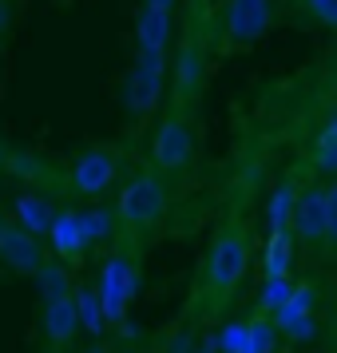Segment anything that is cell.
I'll use <instances>...</instances> for the list:
<instances>
[{"label": "cell", "instance_id": "6da1fadb", "mask_svg": "<svg viewBox=\"0 0 337 353\" xmlns=\"http://www.w3.org/2000/svg\"><path fill=\"white\" fill-rule=\"evenodd\" d=\"M289 234L302 239L305 246H321V242L337 239V187L334 183H309L294 199V214H289Z\"/></svg>", "mask_w": 337, "mask_h": 353}, {"label": "cell", "instance_id": "7a4b0ae2", "mask_svg": "<svg viewBox=\"0 0 337 353\" xmlns=\"http://www.w3.org/2000/svg\"><path fill=\"white\" fill-rule=\"evenodd\" d=\"M250 270V234L238 223H226L207 250V286L210 294H230Z\"/></svg>", "mask_w": 337, "mask_h": 353}, {"label": "cell", "instance_id": "3957f363", "mask_svg": "<svg viewBox=\"0 0 337 353\" xmlns=\"http://www.w3.org/2000/svg\"><path fill=\"white\" fill-rule=\"evenodd\" d=\"M167 210V183L155 171H139L131 175L119 194H115V223H123L127 230H151Z\"/></svg>", "mask_w": 337, "mask_h": 353}, {"label": "cell", "instance_id": "277c9868", "mask_svg": "<svg viewBox=\"0 0 337 353\" xmlns=\"http://www.w3.org/2000/svg\"><path fill=\"white\" fill-rule=\"evenodd\" d=\"M135 290H139V266L127 250H115L108 254L103 270H99V286H96V298H99V310H103V321L108 325H123L127 321V310L135 302Z\"/></svg>", "mask_w": 337, "mask_h": 353}, {"label": "cell", "instance_id": "5b68a950", "mask_svg": "<svg viewBox=\"0 0 337 353\" xmlns=\"http://www.w3.org/2000/svg\"><path fill=\"white\" fill-rule=\"evenodd\" d=\"M167 88V52H135V64L123 83V103L131 119H147L159 108Z\"/></svg>", "mask_w": 337, "mask_h": 353}, {"label": "cell", "instance_id": "8992f818", "mask_svg": "<svg viewBox=\"0 0 337 353\" xmlns=\"http://www.w3.org/2000/svg\"><path fill=\"white\" fill-rule=\"evenodd\" d=\"M194 159V131L183 112H171L159 119V128L151 135V171L155 175H175L187 171Z\"/></svg>", "mask_w": 337, "mask_h": 353}, {"label": "cell", "instance_id": "52a82bcc", "mask_svg": "<svg viewBox=\"0 0 337 353\" xmlns=\"http://www.w3.org/2000/svg\"><path fill=\"white\" fill-rule=\"evenodd\" d=\"M167 80H171L175 112L191 108L194 99L203 96V88H207V52L198 48L194 40H183L175 60H167Z\"/></svg>", "mask_w": 337, "mask_h": 353}, {"label": "cell", "instance_id": "ba28073f", "mask_svg": "<svg viewBox=\"0 0 337 353\" xmlns=\"http://www.w3.org/2000/svg\"><path fill=\"white\" fill-rule=\"evenodd\" d=\"M115 175H119V155L108 147H88L68 167V187L83 199H99V194L112 191Z\"/></svg>", "mask_w": 337, "mask_h": 353}, {"label": "cell", "instance_id": "9c48e42d", "mask_svg": "<svg viewBox=\"0 0 337 353\" xmlns=\"http://www.w3.org/2000/svg\"><path fill=\"white\" fill-rule=\"evenodd\" d=\"M226 44H254L274 28V0H226Z\"/></svg>", "mask_w": 337, "mask_h": 353}, {"label": "cell", "instance_id": "30bf717a", "mask_svg": "<svg viewBox=\"0 0 337 353\" xmlns=\"http://www.w3.org/2000/svg\"><path fill=\"white\" fill-rule=\"evenodd\" d=\"M0 262L12 274L32 278L40 270V262H44V246H40V239L24 234L12 219H0Z\"/></svg>", "mask_w": 337, "mask_h": 353}, {"label": "cell", "instance_id": "8fae6325", "mask_svg": "<svg viewBox=\"0 0 337 353\" xmlns=\"http://www.w3.org/2000/svg\"><path fill=\"white\" fill-rule=\"evenodd\" d=\"M48 246L52 254L60 258V262H72V258H80L88 250V242H83V226H80V210L76 207H60L52 214V226H48Z\"/></svg>", "mask_w": 337, "mask_h": 353}, {"label": "cell", "instance_id": "7c38bea8", "mask_svg": "<svg viewBox=\"0 0 337 353\" xmlns=\"http://www.w3.org/2000/svg\"><path fill=\"white\" fill-rule=\"evenodd\" d=\"M52 214H56V207H52V199L44 191H17V199H12V223L32 239L48 234Z\"/></svg>", "mask_w": 337, "mask_h": 353}, {"label": "cell", "instance_id": "4fadbf2b", "mask_svg": "<svg viewBox=\"0 0 337 353\" xmlns=\"http://www.w3.org/2000/svg\"><path fill=\"white\" fill-rule=\"evenodd\" d=\"M171 32H175L171 12H159V8H139L135 12V44H139V52H167Z\"/></svg>", "mask_w": 337, "mask_h": 353}, {"label": "cell", "instance_id": "5bb4252c", "mask_svg": "<svg viewBox=\"0 0 337 353\" xmlns=\"http://www.w3.org/2000/svg\"><path fill=\"white\" fill-rule=\"evenodd\" d=\"M80 334V321H76V305H72V294L68 298H56V302H44V337L48 345H72Z\"/></svg>", "mask_w": 337, "mask_h": 353}, {"label": "cell", "instance_id": "9a60e30c", "mask_svg": "<svg viewBox=\"0 0 337 353\" xmlns=\"http://www.w3.org/2000/svg\"><path fill=\"white\" fill-rule=\"evenodd\" d=\"M294 266V234L289 230H274L266 239V254H262V274L266 278H289Z\"/></svg>", "mask_w": 337, "mask_h": 353}, {"label": "cell", "instance_id": "2e32d148", "mask_svg": "<svg viewBox=\"0 0 337 353\" xmlns=\"http://www.w3.org/2000/svg\"><path fill=\"white\" fill-rule=\"evenodd\" d=\"M72 305H76V321H80L83 334H108V321H103V310H99V298H96V286H76L72 290Z\"/></svg>", "mask_w": 337, "mask_h": 353}, {"label": "cell", "instance_id": "e0dca14e", "mask_svg": "<svg viewBox=\"0 0 337 353\" xmlns=\"http://www.w3.org/2000/svg\"><path fill=\"white\" fill-rule=\"evenodd\" d=\"M318 310V286L314 282H294V290H289V298L282 302V310L274 314V325H286V321L294 318H309Z\"/></svg>", "mask_w": 337, "mask_h": 353}, {"label": "cell", "instance_id": "ac0fdd59", "mask_svg": "<svg viewBox=\"0 0 337 353\" xmlns=\"http://www.w3.org/2000/svg\"><path fill=\"white\" fill-rule=\"evenodd\" d=\"M36 286H40V294H44V302H56V298H68L72 290H76V282H72V274H68L64 262H40V270L32 274Z\"/></svg>", "mask_w": 337, "mask_h": 353}, {"label": "cell", "instance_id": "d6986e66", "mask_svg": "<svg viewBox=\"0 0 337 353\" xmlns=\"http://www.w3.org/2000/svg\"><path fill=\"white\" fill-rule=\"evenodd\" d=\"M294 199H298V187L294 183H278L274 187V194L266 199V226L274 230H289V214H294Z\"/></svg>", "mask_w": 337, "mask_h": 353}, {"label": "cell", "instance_id": "ffe728a7", "mask_svg": "<svg viewBox=\"0 0 337 353\" xmlns=\"http://www.w3.org/2000/svg\"><path fill=\"white\" fill-rule=\"evenodd\" d=\"M80 226H83V242H88V250H92L96 242L115 239V210H112V207L80 210Z\"/></svg>", "mask_w": 337, "mask_h": 353}, {"label": "cell", "instance_id": "44dd1931", "mask_svg": "<svg viewBox=\"0 0 337 353\" xmlns=\"http://www.w3.org/2000/svg\"><path fill=\"white\" fill-rule=\"evenodd\" d=\"M314 167L329 179L337 171V119H325L314 139Z\"/></svg>", "mask_w": 337, "mask_h": 353}, {"label": "cell", "instance_id": "7402d4cb", "mask_svg": "<svg viewBox=\"0 0 337 353\" xmlns=\"http://www.w3.org/2000/svg\"><path fill=\"white\" fill-rule=\"evenodd\" d=\"M289 290H294L289 278H262V290H258V314L274 318V314L282 310V302L289 298Z\"/></svg>", "mask_w": 337, "mask_h": 353}, {"label": "cell", "instance_id": "603a6c76", "mask_svg": "<svg viewBox=\"0 0 337 353\" xmlns=\"http://www.w3.org/2000/svg\"><path fill=\"white\" fill-rule=\"evenodd\" d=\"M246 330H250V341H246V353H274L278 350V330L266 314L258 318H246Z\"/></svg>", "mask_w": 337, "mask_h": 353}, {"label": "cell", "instance_id": "cb8c5ba5", "mask_svg": "<svg viewBox=\"0 0 337 353\" xmlns=\"http://www.w3.org/2000/svg\"><path fill=\"white\" fill-rule=\"evenodd\" d=\"M246 341H250V330H246V321H226L218 337L210 341L218 353H246Z\"/></svg>", "mask_w": 337, "mask_h": 353}, {"label": "cell", "instance_id": "d4e9b609", "mask_svg": "<svg viewBox=\"0 0 337 353\" xmlns=\"http://www.w3.org/2000/svg\"><path fill=\"white\" fill-rule=\"evenodd\" d=\"M274 330H278V337H286V341H294V345L318 341V334H321V325H318L314 314H309V318H294V321H286V325H274Z\"/></svg>", "mask_w": 337, "mask_h": 353}, {"label": "cell", "instance_id": "484cf974", "mask_svg": "<svg viewBox=\"0 0 337 353\" xmlns=\"http://www.w3.org/2000/svg\"><path fill=\"white\" fill-rule=\"evenodd\" d=\"M305 12L318 20L321 28H337V0H305Z\"/></svg>", "mask_w": 337, "mask_h": 353}, {"label": "cell", "instance_id": "4316f807", "mask_svg": "<svg viewBox=\"0 0 337 353\" xmlns=\"http://www.w3.org/2000/svg\"><path fill=\"white\" fill-rule=\"evenodd\" d=\"M12 28V0H0V36Z\"/></svg>", "mask_w": 337, "mask_h": 353}, {"label": "cell", "instance_id": "83f0119b", "mask_svg": "<svg viewBox=\"0 0 337 353\" xmlns=\"http://www.w3.org/2000/svg\"><path fill=\"white\" fill-rule=\"evenodd\" d=\"M178 0H143V8H159V12H175Z\"/></svg>", "mask_w": 337, "mask_h": 353}, {"label": "cell", "instance_id": "f1b7e54d", "mask_svg": "<svg viewBox=\"0 0 337 353\" xmlns=\"http://www.w3.org/2000/svg\"><path fill=\"white\" fill-rule=\"evenodd\" d=\"M83 353H112L108 345H92V350H83Z\"/></svg>", "mask_w": 337, "mask_h": 353}, {"label": "cell", "instance_id": "f546056e", "mask_svg": "<svg viewBox=\"0 0 337 353\" xmlns=\"http://www.w3.org/2000/svg\"><path fill=\"white\" fill-rule=\"evenodd\" d=\"M191 353H210V350H191Z\"/></svg>", "mask_w": 337, "mask_h": 353}]
</instances>
